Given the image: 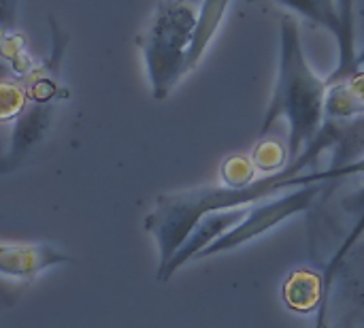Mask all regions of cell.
I'll return each mask as SVG.
<instances>
[{
  "label": "cell",
  "instance_id": "cell-1",
  "mask_svg": "<svg viewBox=\"0 0 364 328\" xmlns=\"http://www.w3.org/2000/svg\"><path fill=\"white\" fill-rule=\"evenodd\" d=\"M328 83L309 64L301 30L294 17L284 15L279 21V70L262 120V134L286 120L288 124V164L305 154L318 139L326 122Z\"/></svg>",
  "mask_w": 364,
  "mask_h": 328
},
{
  "label": "cell",
  "instance_id": "cell-11",
  "mask_svg": "<svg viewBox=\"0 0 364 328\" xmlns=\"http://www.w3.org/2000/svg\"><path fill=\"white\" fill-rule=\"evenodd\" d=\"M2 164H6V158H4V156L0 154V171H2ZM6 169H9V166H6Z\"/></svg>",
  "mask_w": 364,
  "mask_h": 328
},
{
  "label": "cell",
  "instance_id": "cell-13",
  "mask_svg": "<svg viewBox=\"0 0 364 328\" xmlns=\"http://www.w3.org/2000/svg\"><path fill=\"white\" fill-rule=\"evenodd\" d=\"M356 328H364V327H356Z\"/></svg>",
  "mask_w": 364,
  "mask_h": 328
},
{
  "label": "cell",
  "instance_id": "cell-2",
  "mask_svg": "<svg viewBox=\"0 0 364 328\" xmlns=\"http://www.w3.org/2000/svg\"><path fill=\"white\" fill-rule=\"evenodd\" d=\"M198 19V0H162L136 43L151 96L164 100L188 75V58Z\"/></svg>",
  "mask_w": 364,
  "mask_h": 328
},
{
  "label": "cell",
  "instance_id": "cell-5",
  "mask_svg": "<svg viewBox=\"0 0 364 328\" xmlns=\"http://www.w3.org/2000/svg\"><path fill=\"white\" fill-rule=\"evenodd\" d=\"M73 263V258L49 241L36 243H9L0 241V282L30 284L43 273Z\"/></svg>",
  "mask_w": 364,
  "mask_h": 328
},
{
  "label": "cell",
  "instance_id": "cell-10",
  "mask_svg": "<svg viewBox=\"0 0 364 328\" xmlns=\"http://www.w3.org/2000/svg\"><path fill=\"white\" fill-rule=\"evenodd\" d=\"M256 166L252 158L245 156H232L222 164V184L230 188H245L250 186L256 177Z\"/></svg>",
  "mask_w": 364,
  "mask_h": 328
},
{
  "label": "cell",
  "instance_id": "cell-3",
  "mask_svg": "<svg viewBox=\"0 0 364 328\" xmlns=\"http://www.w3.org/2000/svg\"><path fill=\"white\" fill-rule=\"evenodd\" d=\"M322 273L324 301L314 328L364 327V231L333 250Z\"/></svg>",
  "mask_w": 364,
  "mask_h": 328
},
{
  "label": "cell",
  "instance_id": "cell-12",
  "mask_svg": "<svg viewBox=\"0 0 364 328\" xmlns=\"http://www.w3.org/2000/svg\"><path fill=\"white\" fill-rule=\"evenodd\" d=\"M0 301H4V299H2V295H0Z\"/></svg>",
  "mask_w": 364,
  "mask_h": 328
},
{
  "label": "cell",
  "instance_id": "cell-7",
  "mask_svg": "<svg viewBox=\"0 0 364 328\" xmlns=\"http://www.w3.org/2000/svg\"><path fill=\"white\" fill-rule=\"evenodd\" d=\"M250 207V205H247ZM247 207H235V209H222V211H213V213H207L203 216L196 226L190 231V235L186 237V241L179 245V250L175 252V256L168 260V265L164 269L158 271V282H168L183 265H188L190 260H198L200 254L213 245L224 233H228L235 224H239L245 213H247Z\"/></svg>",
  "mask_w": 364,
  "mask_h": 328
},
{
  "label": "cell",
  "instance_id": "cell-4",
  "mask_svg": "<svg viewBox=\"0 0 364 328\" xmlns=\"http://www.w3.org/2000/svg\"><path fill=\"white\" fill-rule=\"evenodd\" d=\"M328 188H333V186H328V184H303V186L288 188L275 196H269L264 201L250 205L245 218L239 224H235L228 233H224L213 245H209L200 254V258L235 250V248H239L247 241H254L256 237L273 231L275 226L284 224L292 216L309 211L314 207L316 199Z\"/></svg>",
  "mask_w": 364,
  "mask_h": 328
},
{
  "label": "cell",
  "instance_id": "cell-8",
  "mask_svg": "<svg viewBox=\"0 0 364 328\" xmlns=\"http://www.w3.org/2000/svg\"><path fill=\"white\" fill-rule=\"evenodd\" d=\"M326 120H354L364 115V51L356 68L343 79H326Z\"/></svg>",
  "mask_w": 364,
  "mask_h": 328
},
{
  "label": "cell",
  "instance_id": "cell-6",
  "mask_svg": "<svg viewBox=\"0 0 364 328\" xmlns=\"http://www.w3.org/2000/svg\"><path fill=\"white\" fill-rule=\"evenodd\" d=\"M273 2L294 11L296 15L328 30L335 36L337 49H339V62L328 79H343L356 68V60H358L356 32L346 28V23L341 19L339 0H273Z\"/></svg>",
  "mask_w": 364,
  "mask_h": 328
},
{
  "label": "cell",
  "instance_id": "cell-9",
  "mask_svg": "<svg viewBox=\"0 0 364 328\" xmlns=\"http://www.w3.org/2000/svg\"><path fill=\"white\" fill-rule=\"evenodd\" d=\"M324 301L322 267L294 269L284 282V303L294 314H318Z\"/></svg>",
  "mask_w": 364,
  "mask_h": 328
}]
</instances>
